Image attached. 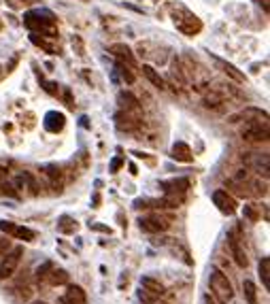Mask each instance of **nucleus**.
Instances as JSON below:
<instances>
[{"label":"nucleus","mask_w":270,"mask_h":304,"mask_svg":"<svg viewBox=\"0 0 270 304\" xmlns=\"http://www.w3.org/2000/svg\"><path fill=\"white\" fill-rule=\"evenodd\" d=\"M43 170L47 172V177L51 179V181H57L62 177V172H60V168H57L55 164H47V166H43Z\"/></svg>","instance_id":"27"},{"label":"nucleus","mask_w":270,"mask_h":304,"mask_svg":"<svg viewBox=\"0 0 270 304\" xmlns=\"http://www.w3.org/2000/svg\"><path fill=\"white\" fill-rule=\"evenodd\" d=\"M51 268H54V264H51V262H45L43 266H38L36 268V279L38 281L45 279V276H47V273H51Z\"/></svg>","instance_id":"28"},{"label":"nucleus","mask_w":270,"mask_h":304,"mask_svg":"<svg viewBox=\"0 0 270 304\" xmlns=\"http://www.w3.org/2000/svg\"><path fill=\"white\" fill-rule=\"evenodd\" d=\"M117 73L121 75V79H124L128 85H132V83H134V73L130 70V66H126L124 62H117Z\"/></svg>","instance_id":"24"},{"label":"nucleus","mask_w":270,"mask_h":304,"mask_svg":"<svg viewBox=\"0 0 270 304\" xmlns=\"http://www.w3.org/2000/svg\"><path fill=\"white\" fill-rule=\"evenodd\" d=\"M202 105L207 107V109H219L221 105H226V100H223V96H219V94H207L204 96V100H202Z\"/></svg>","instance_id":"20"},{"label":"nucleus","mask_w":270,"mask_h":304,"mask_svg":"<svg viewBox=\"0 0 270 304\" xmlns=\"http://www.w3.org/2000/svg\"><path fill=\"white\" fill-rule=\"evenodd\" d=\"M24 24H26V28H30V30H41L45 32L49 28L51 24H54V19H43V15L38 11H32V13H26L24 15Z\"/></svg>","instance_id":"10"},{"label":"nucleus","mask_w":270,"mask_h":304,"mask_svg":"<svg viewBox=\"0 0 270 304\" xmlns=\"http://www.w3.org/2000/svg\"><path fill=\"white\" fill-rule=\"evenodd\" d=\"M243 294H245V300L249 304H258V289H255V283L245 279L243 281Z\"/></svg>","instance_id":"17"},{"label":"nucleus","mask_w":270,"mask_h":304,"mask_svg":"<svg viewBox=\"0 0 270 304\" xmlns=\"http://www.w3.org/2000/svg\"><path fill=\"white\" fill-rule=\"evenodd\" d=\"M13 230H15V223H13V221H6V219H0V232L13 234Z\"/></svg>","instance_id":"30"},{"label":"nucleus","mask_w":270,"mask_h":304,"mask_svg":"<svg viewBox=\"0 0 270 304\" xmlns=\"http://www.w3.org/2000/svg\"><path fill=\"white\" fill-rule=\"evenodd\" d=\"M49 283L51 285H64V283H68V273L66 270H62V268H51V273H49Z\"/></svg>","instance_id":"19"},{"label":"nucleus","mask_w":270,"mask_h":304,"mask_svg":"<svg viewBox=\"0 0 270 304\" xmlns=\"http://www.w3.org/2000/svg\"><path fill=\"white\" fill-rule=\"evenodd\" d=\"M32 304H47V302H43V300H36V302H32Z\"/></svg>","instance_id":"35"},{"label":"nucleus","mask_w":270,"mask_h":304,"mask_svg":"<svg viewBox=\"0 0 270 304\" xmlns=\"http://www.w3.org/2000/svg\"><path fill=\"white\" fill-rule=\"evenodd\" d=\"M64 98H66V105L73 109L75 107V102H73V94H70V89H66V92H64Z\"/></svg>","instance_id":"32"},{"label":"nucleus","mask_w":270,"mask_h":304,"mask_svg":"<svg viewBox=\"0 0 270 304\" xmlns=\"http://www.w3.org/2000/svg\"><path fill=\"white\" fill-rule=\"evenodd\" d=\"M258 275L262 283H264V287L270 289V257H262L260 266H258Z\"/></svg>","instance_id":"18"},{"label":"nucleus","mask_w":270,"mask_h":304,"mask_svg":"<svg viewBox=\"0 0 270 304\" xmlns=\"http://www.w3.org/2000/svg\"><path fill=\"white\" fill-rule=\"evenodd\" d=\"M0 30H2V22H0Z\"/></svg>","instance_id":"36"},{"label":"nucleus","mask_w":270,"mask_h":304,"mask_svg":"<svg viewBox=\"0 0 270 304\" xmlns=\"http://www.w3.org/2000/svg\"><path fill=\"white\" fill-rule=\"evenodd\" d=\"M64 115L62 113H57V111H49L47 115H45V119H43V124L45 128H47L49 132H60L62 128H64Z\"/></svg>","instance_id":"13"},{"label":"nucleus","mask_w":270,"mask_h":304,"mask_svg":"<svg viewBox=\"0 0 270 304\" xmlns=\"http://www.w3.org/2000/svg\"><path fill=\"white\" fill-rule=\"evenodd\" d=\"M172 160L177 162H185V164H189L191 160H194V155H191V149L188 143H183V140H177L175 145H172Z\"/></svg>","instance_id":"12"},{"label":"nucleus","mask_w":270,"mask_h":304,"mask_svg":"<svg viewBox=\"0 0 270 304\" xmlns=\"http://www.w3.org/2000/svg\"><path fill=\"white\" fill-rule=\"evenodd\" d=\"M119 102H121V107H126V109H138V105H140L130 92H119Z\"/></svg>","instance_id":"23"},{"label":"nucleus","mask_w":270,"mask_h":304,"mask_svg":"<svg viewBox=\"0 0 270 304\" xmlns=\"http://www.w3.org/2000/svg\"><path fill=\"white\" fill-rule=\"evenodd\" d=\"M160 187L162 190H166L168 193H177V192H185L189 190V179H172V181H162L160 183Z\"/></svg>","instance_id":"14"},{"label":"nucleus","mask_w":270,"mask_h":304,"mask_svg":"<svg viewBox=\"0 0 270 304\" xmlns=\"http://www.w3.org/2000/svg\"><path fill=\"white\" fill-rule=\"evenodd\" d=\"M70 304H85L87 302V296H85V292L79 287V285H68V289H66V296H64Z\"/></svg>","instance_id":"16"},{"label":"nucleus","mask_w":270,"mask_h":304,"mask_svg":"<svg viewBox=\"0 0 270 304\" xmlns=\"http://www.w3.org/2000/svg\"><path fill=\"white\" fill-rule=\"evenodd\" d=\"M24 255V247H15L13 251H9V253L4 255V260L0 262V281L9 279V276H13V273L17 270L19 266V260H22Z\"/></svg>","instance_id":"3"},{"label":"nucleus","mask_w":270,"mask_h":304,"mask_svg":"<svg viewBox=\"0 0 270 304\" xmlns=\"http://www.w3.org/2000/svg\"><path fill=\"white\" fill-rule=\"evenodd\" d=\"M143 75L149 79V83H151L153 87H158V89H164L166 87V81L162 79V75H160L153 66H149V64H145V66H143Z\"/></svg>","instance_id":"15"},{"label":"nucleus","mask_w":270,"mask_h":304,"mask_svg":"<svg viewBox=\"0 0 270 304\" xmlns=\"http://www.w3.org/2000/svg\"><path fill=\"white\" fill-rule=\"evenodd\" d=\"M209 285H211V292L219 304H228L230 300L234 298V289H232V283L228 281V276L221 273L219 268H213L211 270V276H209Z\"/></svg>","instance_id":"1"},{"label":"nucleus","mask_w":270,"mask_h":304,"mask_svg":"<svg viewBox=\"0 0 270 304\" xmlns=\"http://www.w3.org/2000/svg\"><path fill=\"white\" fill-rule=\"evenodd\" d=\"M243 213H245V217L249 219V221H258V219H260L258 213H255V209H253V206H249V204L243 209Z\"/></svg>","instance_id":"31"},{"label":"nucleus","mask_w":270,"mask_h":304,"mask_svg":"<svg viewBox=\"0 0 270 304\" xmlns=\"http://www.w3.org/2000/svg\"><path fill=\"white\" fill-rule=\"evenodd\" d=\"M164 285L156 279H151V276H143L140 279V298L147 300V302H156L158 298H162L164 296Z\"/></svg>","instance_id":"2"},{"label":"nucleus","mask_w":270,"mask_h":304,"mask_svg":"<svg viewBox=\"0 0 270 304\" xmlns=\"http://www.w3.org/2000/svg\"><path fill=\"white\" fill-rule=\"evenodd\" d=\"M138 225L143 232H149V234H156V232H166L168 230V221L160 215H151V217H140L138 219Z\"/></svg>","instance_id":"8"},{"label":"nucleus","mask_w":270,"mask_h":304,"mask_svg":"<svg viewBox=\"0 0 270 304\" xmlns=\"http://www.w3.org/2000/svg\"><path fill=\"white\" fill-rule=\"evenodd\" d=\"M211 198H213V204L223 213V215H234L236 213V206L239 204H236V200L230 196L226 190H215Z\"/></svg>","instance_id":"4"},{"label":"nucleus","mask_w":270,"mask_h":304,"mask_svg":"<svg viewBox=\"0 0 270 304\" xmlns=\"http://www.w3.org/2000/svg\"><path fill=\"white\" fill-rule=\"evenodd\" d=\"M89 228H92V230H100V232H111L108 228H105V225H98V223H89Z\"/></svg>","instance_id":"33"},{"label":"nucleus","mask_w":270,"mask_h":304,"mask_svg":"<svg viewBox=\"0 0 270 304\" xmlns=\"http://www.w3.org/2000/svg\"><path fill=\"white\" fill-rule=\"evenodd\" d=\"M204 304H215L213 300H211V296H209V294H207V296H204Z\"/></svg>","instance_id":"34"},{"label":"nucleus","mask_w":270,"mask_h":304,"mask_svg":"<svg viewBox=\"0 0 270 304\" xmlns=\"http://www.w3.org/2000/svg\"><path fill=\"white\" fill-rule=\"evenodd\" d=\"M30 41H32V43H34V45H38V47H43L45 51H47V54H55V49H54V47H51V45H49V43H45V41H43V38H38V34H34V32H32V34H30Z\"/></svg>","instance_id":"26"},{"label":"nucleus","mask_w":270,"mask_h":304,"mask_svg":"<svg viewBox=\"0 0 270 304\" xmlns=\"http://www.w3.org/2000/svg\"><path fill=\"white\" fill-rule=\"evenodd\" d=\"M57 230L64 232V234H70V232L77 230V221H73L68 215H62L60 217V223H57Z\"/></svg>","instance_id":"21"},{"label":"nucleus","mask_w":270,"mask_h":304,"mask_svg":"<svg viewBox=\"0 0 270 304\" xmlns=\"http://www.w3.org/2000/svg\"><path fill=\"white\" fill-rule=\"evenodd\" d=\"M228 243H230V251H232L234 262L239 264L241 268H247V266H249V257H247V253H245V249H243L239 236H236V230H232V232L228 234Z\"/></svg>","instance_id":"7"},{"label":"nucleus","mask_w":270,"mask_h":304,"mask_svg":"<svg viewBox=\"0 0 270 304\" xmlns=\"http://www.w3.org/2000/svg\"><path fill=\"white\" fill-rule=\"evenodd\" d=\"M124 166V158H119V155H115V158L111 160V168H108V170H111L113 174L115 172H119V168Z\"/></svg>","instance_id":"29"},{"label":"nucleus","mask_w":270,"mask_h":304,"mask_svg":"<svg viewBox=\"0 0 270 304\" xmlns=\"http://www.w3.org/2000/svg\"><path fill=\"white\" fill-rule=\"evenodd\" d=\"M22 179H24V187H28L30 193H34V196H36V193H38V185H36L34 177H32L30 172H24V174H22Z\"/></svg>","instance_id":"25"},{"label":"nucleus","mask_w":270,"mask_h":304,"mask_svg":"<svg viewBox=\"0 0 270 304\" xmlns=\"http://www.w3.org/2000/svg\"><path fill=\"white\" fill-rule=\"evenodd\" d=\"M211 60H213V62L217 64V66H219V68L223 70V73H226V75L230 77V79H234L236 83H245V81H247V77L243 75V73H241V70L236 68V66H232V64H228L226 60H221V57H217V55H213V54H211Z\"/></svg>","instance_id":"11"},{"label":"nucleus","mask_w":270,"mask_h":304,"mask_svg":"<svg viewBox=\"0 0 270 304\" xmlns=\"http://www.w3.org/2000/svg\"><path fill=\"white\" fill-rule=\"evenodd\" d=\"M243 138L251 140V143H260V140H268V126H262L260 121H251L243 128Z\"/></svg>","instance_id":"6"},{"label":"nucleus","mask_w":270,"mask_h":304,"mask_svg":"<svg viewBox=\"0 0 270 304\" xmlns=\"http://www.w3.org/2000/svg\"><path fill=\"white\" fill-rule=\"evenodd\" d=\"M111 54L117 57L119 62H124L126 66H130V68H134L136 66V57H134V54H132V49L128 47V45H124V43H115V45H111Z\"/></svg>","instance_id":"9"},{"label":"nucleus","mask_w":270,"mask_h":304,"mask_svg":"<svg viewBox=\"0 0 270 304\" xmlns=\"http://www.w3.org/2000/svg\"><path fill=\"white\" fill-rule=\"evenodd\" d=\"M175 24H177L179 30L185 32V34H196V32L202 30V22H200V19H198L196 15H191V13L185 11V9H183V19L175 17Z\"/></svg>","instance_id":"5"},{"label":"nucleus","mask_w":270,"mask_h":304,"mask_svg":"<svg viewBox=\"0 0 270 304\" xmlns=\"http://www.w3.org/2000/svg\"><path fill=\"white\" fill-rule=\"evenodd\" d=\"M11 236H17V238H22V241H34V230H30V228H24V225H15V230H13V234Z\"/></svg>","instance_id":"22"}]
</instances>
